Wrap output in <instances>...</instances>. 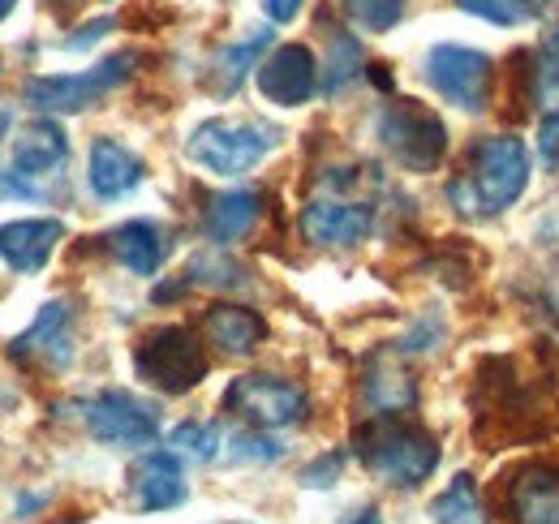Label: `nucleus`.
Here are the masks:
<instances>
[{
  "mask_svg": "<svg viewBox=\"0 0 559 524\" xmlns=\"http://www.w3.org/2000/svg\"><path fill=\"white\" fill-rule=\"evenodd\" d=\"M530 186V151L521 138H478L465 155L461 177H452L448 198L465 215H499Z\"/></svg>",
  "mask_w": 559,
  "mask_h": 524,
  "instance_id": "obj_1",
  "label": "nucleus"
},
{
  "mask_svg": "<svg viewBox=\"0 0 559 524\" xmlns=\"http://www.w3.org/2000/svg\"><path fill=\"white\" fill-rule=\"evenodd\" d=\"M353 452L357 460L388 486H421L435 464H439V443L414 421H401L396 413H370L353 430Z\"/></svg>",
  "mask_w": 559,
  "mask_h": 524,
  "instance_id": "obj_2",
  "label": "nucleus"
},
{
  "mask_svg": "<svg viewBox=\"0 0 559 524\" xmlns=\"http://www.w3.org/2000/svg\"><path fill=\"white\" fill-rule=\"evenodd\" d=\"M134 370L146 388L164 395H181L207 379V353L186 327L146 331L134 348Z\"/></svg>",
  "mask_w": 559,
  "mask_h": 524,
  "instance_id": "obj_3",
  "label": "nucleus"
},
{
  "mask_svg": "<svg viewBox=\"0 0 559 524\" xmlns=\"http://www.w3.org/2000/svg\"><path fill=\"white\" fill-rule=\"evenodd\" d=\"M276 146V130L259 126V121H203L199 130L190 133V146L186 155L207 168L215 177H241L250 172L254 164H263V155Z\"/></svg>",
  "mask_w": 559,
  "mask_h": 524,
  "instance_id": "obj_4",
  "label": "nucleus"
},
{
  "mask_svg": "<svg viewBox=\"0 0 559 524\" xmlns=\"http://www.w3.org/2000/svg\"><path fill=\"white\" fill-rule=\"evenodd\" d=\"M379 138L388 146V155L405 168V172H435L443 151H448V130L443 121L418 104V99H396L383 108L379 117Z\"/></svg>",
  "mask_w": 559,
  "mask_h": 524,
  "instance_id": "obj_5",
  "label": "nucleus"
},
{
  "mask_svg": "<svg viewBox=\"0 0 559 524\" xmlns=\"http://www.w3.org/2000/svg\"><path fill=\"white\" fill-rule=\"evenodd\" d=\"M219 404H224V413L241 417L254 430H280V426H293L306 417L310 395L301 383L280 379V374H241L224 388Z\"/></svg>",
  "mask_w": 559,
  "mask_h": 524,
  "instance_id": "obj_6",
  "label": "nucleus"
},
{
  "mask_svg": "<svg viewBox=\"0 0 559 524\" xmlns=\"http://www.w3.org/2000/svg\"><path fill=\"white\" fill-rule=\"evenodd\" d=\"M130 66L134 57H108L99 66L82 69V73H48V78H31L22 86V99L52 117V112H82L91 104H99L108 91H117L126 78H130Z\"/></svg>",
  "mask_w": 559,
  "mask_h": 524,
  "instance_id": "obj_7",
  "label": "nucleus"
},
{
  "mask_svg": "<svg viewBox=\"0 0 559 524\" xmlns=\"http://www.w3.org/2000/svg\"><path fill=\"white\" fill-rule=\"evenodd\" d=\"M70 159V138L57 121L39 117L31 126L13 133V146H9V190L22 198H44L48 194V181L61 177Z\"/></svg>",
  "mask_w": 559,
  "mask_h": 524,
  "instance_id": "obj_8",
  "label": "nucleus"
},
{
  "mask_svg": "<svg viewBox=\"0 0 559 524\" xmlns=\"http://www.w3.org/2000/svg\"><path fill=\"white\" fill-rule=\"evenodd\" d=\"M426 82L456 108L465 112H483L490 99V61L478 48H461V44H439L426 57Z\"/></svg>",
  "mask_w": 559,
  "mask_h": 524,
  "instance_id": "obj_9",
  "label": "nucleus"
},
{
  "mask_svg": "<svg viewBox=\"0 0 559 524\" xmlns=\"http://www.w3.org/2000/svg\"><path fill=\"white\" fill-rule=\"evenodd\" d=\"M82 417H86V430H91L99 443H108V448H146V443H155V434H159L155 413L142 404L139 395L117 392V388L91 395V400L82 404Z\"/></svg>",
  "mask_w": 559,
  "mask_h": 524,
  "instance_id": "obj_10",
  "label": "nucleus"
},
{
  "mask_svg": "<svg viewBox=\"0 0 559 524\" xmlns=\"http://www.w3.org/2000/svg\"><path fill=\"white\" fill-rule=\"evenodd\" d=\"M259 91L267 104L280 108H297L319 91V69L306 44H284L276 48L263 66H259Z\"/></svg>",
  "mask_w": 559,
  "mask_h": 524,
  "instance_id": "obj_11",
  "label": "nucleus"
},
{
  "mask_svg": "<svg viewBox=\"0 0 559 524\" xmlns=\"http://www.w3.org/2000/svg\"><path fill=\"white\" fill-rule=\"evenodd\" d=\"M370 206L361 202H341V198H314L306 211H301V237L310 246H361L370 237Z\"/></svg>",
  "mask_w": 559,
  "mask_h": 524,
  "instance_id": "obj_12",
  "label": "nucleus"
},
{
  "mask_svg": "<svg viewBox=\"0 0 559 524\" xmlns=\"http://www.w3.org/2000/svg\"><path fill=\"white\" fill-rule=\"evenodd\" d=\"M9 357L17 361H44L52 370L70 366L73 357V314L66 301H48L39 310V319L22 331L17 340H9Z\"/></svg>",
  "mask_w": 559,
  "mask_h": 524,
  "instance_id": "obj_13",
  "label": "nucleus"
},
{
  "mask_svg": "<svg viewBox=\"0 0 559 524\" xmlns=\"http://www.w3.org/2000/svg\"><path fill=\"white\" fill-rule=\"evenodd\" d=\"M86 186H91V194L104 198V202L134 194L142 186V159L126 142H117V138H95L91 155H86Z\"/></svg>",
  "mask_w": 559,
  "mask_h": 524,
  "instance_id": "obj_14",
  "label": "nucleus"
},
{
  "mask_svg": "<svg viewBox=\"0 0 559 524\" xmlns=\"http://www.w3.org/2000/svg\"><path fill=\"white\" fill-rule=\"evenodd\" d=\"M512 524H559V468L525 464L508 486Z\"/></svg>",
  "mask_w": 559,
  "mask_h": 524,
  "instance_id": "obj_15",
  "label": "nucleus"
},
{
  "mask_svg": "<svg viewBox=\"0 0 559 524\" xmlns=\"http://www.w3.org/2000/svg\"><path fill=\"white\" fill-rule=\"evenodd\" d=\"M66 237L61 219H9L0 224V259L22 275H35Z\"/></svg>",
  "mask_w": 559,
  "mask_h": 524,
  "instance_id": "obj_16",
  "label": "nucleus"
},
{
  "mask_svg": "<svg viewBox=\"0 0 559 524\" xmlns=\"http://www.w3.org/2000/svg\"><path fill=\"white\" fill-rule=\"evenodd\" d=\"M134 503L142 512H168L186 503V473L173 452H151L134 468Z\"/></svg>",
  "mask_w": 559,
  "mask_h": 524,
  "instance_id": "obj_17",
  "label": "nucleus"
},
{
  "mask_svg": "<svg viewBox=\"0 0 559 524\" xmlns=\"http://www.w3.org/2000/svg\"><path fill=\"white\" fill-rule=\"evenodd\" d=\"M203 331H207L211 344L224 348L228 357H246V353H254L259 340L267 335V323H263L254 310H246V306L215 301V306H207V314H203Z\"/></svg>",
  "mask_w": 559,
  "mask_h": 524,
  "instance_id": "obj_18",
  "label": "nucleus"
},
{
  "mask_svg": "<svg viewBox=\"0 0 559 524\" xmlns=\"http://www.w3.org/2000/svg\"><path fill=\"white\" fill-rule=\"evenodd\" d=\"M108 250H112V259L121 262L130 275H155L164 254H168V241H164V228L159 224L130 219V224H121V228L108 233Z\"/></svg>",
  "mask_w": 559,
  "mask_h": 524,
  "instance_id": "obj_19",
  "label": "nucleus"
},
{
  "mask_svg": "<svg viewBox=\"0 0 559 524\" xmlns=\"http://www.w3.org/2000/svg\"><path fill=\"white\" fill-rule=\"evenodd\" d=\"M254 219H259V194H250V190H228V194L211 198L207 215H203V228H207L211 241L228 246V241L246 237V233L254 228Z\"/></svg>",
  "mask_w": 559,
  "mask_h": 524,
  "instance_id": "obj_20",
  "label": "nucleus"
},
{
  "mask_svg": "<svg viewBox=\"0 0 559 524\" xmlns=\"http://www.w3.org/2000/svg\"><path fill=\"white\" fill-rule=\"evenodd\" d=\"M267 39H272V31H254L250 39L219 48V57H215V86H219V95H233L246 82V73L259 69V57H263Z\"/></svg>",
  "mask_w": 559,
  "mask_h": 524,
  "instance_id": "obj_21",
  "label": "nucleus"
},
{
  "mask_svg": "<svg viewBox=\"0 0 559 524\" xmlns=\"http://www.w3.org/2000/svg\"><path fill=\"white\" fill-rule=\"evenodd\" d=\"M430 516H435V524H490L487 508L478 499V486L465 473L452 477V486L430 503Z\"/></svg>",
  "mask_w": 559,
  "mask_h": 524,
  "instance_id": "obj_22",
  "label": "nucleus"
},
{
  "mask_svg": "<svg viewBox=\"0 0 559 524\" xmlns=\"http://www.w3.org/2000/svg\"><path fill=\"white\" fill-rule=\"evenodd\" d=\"M366 404L374 413H401L414 404V379L396 366H374L366 374Z\"/></svg>",
  "mask_w": 559,
  "mask_h": 524,
  "instance_id": "obj_23",
  "label": "nucleus"
},
{
  "mask_svg": "<svg viewBox=\"0 0 559 524\" xmlns=\"http://www.w3.org/2000/svg\"><path fill=\"white\" fill-rule=\"evenodd\" d=\"M345 13H349L361 31H370V35H388V31L401 22L405 0H345Z\"/></svg>",
  "mask_w": 559,
  "mask_h": 524,
  "instance_id": "obj_24",
  "label": "nucleus"
},
{
  "mask_svg": "<svg viewBox=\"0 0 559 524\" xmlns=\"http://www.w3.org/2000/svg\"><path fill=\"white\" fill-rule=\"evenodd\" d=\"M357 69H361V48H357V39L345 35V31H332V48H328V78H323V86H328V91H341Z\"/></svg>",
  "mask_w": 559,
  "mask_h": 524,
  "instance_id": "obj_25",
  "label": "nucleus"
},
{
  "mask_svg": "<svg viewBox=\"0 0 559 524\" xmlns=\"http://www.w3.org/2000/svg\"><path fill=\"white\" fill-rule=\"evenodd\" d=\"M219 443H224L219 426H207V421H181V426L173 430V448L194 460H211L219 452Z\"/></svg>",
  "mask_w": 559,
  "mask_h": 524,
  "instance_id": "obj_26",
  "label": "nucleus"
},
{
  "mask_svg": "<svg viewBox=\"0 0 559 524\" xmlns=\"http://www.w3.org/2000/svg\"><path fill=\"white\" fill-rule=\"evenodd\" d=\"M465 13H478V17H487L495 26H521V22H530V0H456Z\"/></svg>",
  "mask_w": 559,
  "mask_h": 524,
  "instance_id": "obj_27",
  "label": "nucleus"
},
{
  "mask_svg": "<svg viewBox=\"0 0 559 524\" xmlns=\"http://www.w3.org/2000/svg\"><path fill=\"white\" fill-rule=\"evenodd\" d=\"M538 159L559 172V112H551L543 126H538Z\"/></svg>",
  "mask_w": 559,
  "mask_h": 524,
  "instance_id": "obj_28",
  "label": "nucleus"
},
{
  "mask_svg": "<svg viewBox=\"0 0 559 524\" xmlns=\"http://www.w3.org/2000/svg\"><path fill=\"white\" fill-rule=\"evenodd\" d=\"M233 456L237 460H276L280 448L276 443H267V439H250V434H241V439H233Z\"/></svg>",
  "mask_w": 559,
  "mask_h": 524,
  "instance_id": "obj_29",
  "label": "nucleus"
},
{
  "mask_svg": "<svg viewBox=\"0 0 559 524\" xmlns=\"http://www.w3.org/2000/svg\"><path fill=\"white\" fill-rule=\"evenodd\" d=\"M336 473H341V456H323L301 473V481H306V486H332V477H336Z\"/></svg>",
  "mask_w": 559,
  "mask_h": 524,
  "instance_id": "obj_30",
  "label": "nucleus"
},
{
  "mask_svg": "<svg viewBox=\"0 0 559 524\" xmlns=\"http://www.w3.org/2000/svg\"><path fill=\"white\" fill-rule=\"evenodd\" d=\"M263 9L272 22H293L301 13V0H263Z\"/></svg>",
  "mask_w": 559,
  "mask_h": 524,
  "instance_id": "obj_31",
  "label": "nucleus"
},
{
  "mask_svg": "<svg viewBox=\"0 0 559 524\" xmlns=\"http://www.w3.org/2000/svg\"><path fill=\"white\" fill-rule=\"evenodd\" d=\"M104 31H112V22H108V17H99V22H91V26H82V31H78V39H70L66 48H86V44H95V39H99Z\"/></svg>",
  "mask_w": 559,
  "mask_h": 524,
  "instance_id": "obj_32",
  "label": "nucleus"
},
{
  "mask_svg": "<svg viewBox=\"0 0 559 524\" xmlns=\"http://www.w3.org/2000/svg\"><path fill=\"white\" fill-rule=\"evenodd\" d=\"M547 310L556 314V323H559V271H556V279L547 284Z\"/></svg>",
  "mask_w": 559,
  "mask_h": 524,
  "instance_id": "obj_33",
  "label": "nucleus"
},
{
  "mask_svg": "<svg viewBox=\"0 0 559 524\" xmlns=\"http://www.w3.org/2000/svg\"><path fill=\"white\" fill-rule=\"evenodd\" d=\"M345 524H383V521H379V512H374V508H366V512H357V516H349Z\"/></svg>",
  "mask_w": 559,
  "mask_h": 524,
  "instance_id": "obj_34",
  "label": "nucleus"
},
{
  "mask_svg": "<svg viewBox=\"0 0 559 524\" xmlns=\"http://www.w3.org/2000/svg\"><path fill=\"white\" fill-rule=\"evenodd\" d=\"M9 9H13V0H0V17H4V13H9Z\"/></svg>",
  "mask_w": 559,
  "mask_h": 524,
  "instance_id": "obj_35",
  "label": "nucleus"
},
{
  "mask_svg": "<svg viewBox=\"0 0 559 524\" xmlns=\"http://www.w3.org/2000/svg\"><path fill=\"white\" fill-rule=\"evenodd\" d=\"M4 126H9V117H4V112H0V133H4Z\"/></svg>",
  "mask_w": 559,
  "mask_h": 524,
  "instance_id": "obj_36",
  "label": "nucleus"
}]
</instances>
